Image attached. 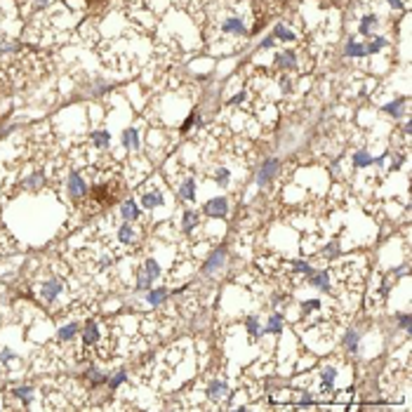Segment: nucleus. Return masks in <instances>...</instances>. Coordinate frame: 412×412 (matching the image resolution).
<instances>
[{"mask_svg":"<svg viewBox=\"0 0 412 412\" xmlns=\"http://www.w3.org/2000/svg\"><path fill=\"white\" fill-rule=\"evenodd\" d=\"M228 393V386L224 379H212L210 384H207V398H212V401H224Z\"/></svg>","mask_w":412,"mask_h":412,"instance_id":"nucleus-7","label":"nucleus"},{"mask_svg":"<svg viewBox=\"0 0 412 412\" xmlns=\"http://www.w3.org/2000/svg\"><path fill=\"white\" fill-rule=\"evenodd\" d=\"M118 238H120V243H125V245H132L137 234H134V228L130 226V224H125V226L118 228Z\"/></svg>","mask_w":412,"mask_h":412,"instance_id":"nucleus-15","label":"nucleus"},{"mask_svg":"<svg viewBox=\"0 0 412 412\" xmlns=\"http://www.w3.org/2000/svg\"><path fill=\"white\" fill-rule=\"evenodd\" d=\"M123 382H125V372H118L116 377L111 379V389H116V386H120V384H123Z\"/></svg>","mask_w":412,"mask_h":412,"instance_id":"nucleus-34","label":"nucleus"},{"mask_svg":"<svg viewBox=\"0 0 412 412\" xmlns=\"http://www.w3.org/2000/svg\"><path fill=\"white\" fill-rule=\"evenodd\" d=\"M62 292H64V283L59 278H50L40 285V297H43L47 304H55L57 297L62 295Z\"/></svg>","mask_w":412,"mask_h":412,"instance_id":"nucleus-2","label":"nucleus"},{"mask_svg":"<svg viewBox=\"0 0 412 412\" xmlns=\"http://www.w3.org/2000/svg\"><path fill=\"white\" fill-rule=\"evenodd\" d=\"M407 325H410V318H407V316H401V328H407Z\"/></svg>","mask_w":412,"mask_h":412,"instance_id":"nucleus-35","label":"nucleus"},{"mask_svg":"<svg viewBox=\"0 0 412 412\" xmlns=\"http://www.w3.org/2000/svg\"><path fill=\"white\" fill-rule=\"evenodd\" d=\"M276 38H283V40H295V33H290L288 28L278 26V28H276Z\"/></svg>","mask_w":412,"mask_h":412,"instance_id":"nucleus-31","label":"nucleus"},{"mask_svg":"<svg viewBox=\"0 0 412 412\" xmlns=\"http://www.w3.org/2000/svg\"><path fill=\"white\" fill-rule=\"evenodd\" d=\"M158 273H160V268H158L156 259H146L144 268H141V273H139V280H137V288H139V290L151 288L153 278H158Z\"/></svg>","mask_w":412,"mask_h":412,"instance_id":"nucleus-3","label":"nucleus"},{"mask_svg":"<svg viewBox=\"0 0 412 412\" xmlns=\"http://www.w3.org/2000/svg\"><path fill=\"white\" fill-rule=\"evenodd\" d=\"M344 346L351 351V353H356L358 351V332L356 330H349V332L344 334Z\"/></svg>","mask_w":412,"mask_h":412,"instance_id":"nucleus-20","label":"nucleus"},{"mask_svg":"<svg viewBox=\"0 0 412 412\" xmlns=\"http://www.w3.org/2000/svg\"><path fill=\"white\" fill-rule=\"evenodd\" d=\"M179 195H182V198H184V201H193V198H195V182H193V179H186V182H184V184H182V191H179Z\"/></svg>","mask_w":412,"mask_h":412,"instance_id":"nucleus-17","label":"nucleus"},{"mask_svg":"<svg viewBox=\"0 0 412 412\" xmlns=\"http://www.w3.org/2000/svg\"><path fill=\"white\" fill-rule=\"evenodd\" d=\"M92 141H95V146H106V144H109V134H106V132H95Z\"/></svg>","mask_w":412,"mask_h":412,"instance_id":"nucleus-28","label":"nucleus"},{"mask_svg":"<svg viewBox=\"0 0 412 412\" xmlns=\"http://www.w3.org/2000/svg\"><path fill=\"white\" fill-rule=\"evenodd\" d=\"M389 5L391 7H403V3H401V0H389Z\"/></svg>","mask_w":412,"mask_h":412,"instance_id":"nucleus-36","label":"nucleus"},{"mask_svg":"<svg viewBox=\"0 0 412 412\" xmlns=\"http://www.w3.org/2000/svg\"><path fill=\"white\" fill-rule=\"evenodd\" d=\"M31 393H33V391L28 389V386H24V389H14V396H17V398H22L24 403H28V401H31V398H28V396H31Z\"/></svg>","mask_w":412,"mask_h":412,"instance_id":"nucleus-30","label":"nucleus"},{"mask_svg":"<svg viewBox=\"0 0 412 412\" xmlns=\"http://www.w3.org/2000/svg\"><path fill=\"white\" fill-rule=\"evenodd\" d=\"M120 198V182L113 184V179H101L97 182L95 189H92V203H89V210L99 212L101 207H109Z\"/></svg>","mask_w":412,"mask_h":412,"instance_id":"nucleus-1","label":"nucleus"},{"mask_svg":"<svg viewBox=\"0 0 412 412\" xmlns=\"http://www.w3.org/2000/svg\"><path fill=\"white\" fill-rule=\"evenodd\" d=\"M403 104H405V97H401V99H398V101H393V104H389V106H386V109H384V111L396 113V118H398V116H401V106H403Z\"/></svg>","mask_w":412,"mask_h":412,"instance_id":"nucleus-26","label":"nucleus"},{"mask_svg":"<svg viewBox=\"0 0 412 412\" xmlns=\"http://www.w3.org/2000/svg\"><path fill=\"white\" fill-rule=\"evenodd\" d=\"M377 24H379V19L370 14V17H365V19H363V22H361V26H358V31H361L363 35H368L370 31H372L374 26H377Z\"/></svg>","mask_w":412,"mask_h":412,"instance_id":"nucleus-22","label":"nucleus"},{"mask_svg":"<svg viewBox=\"0 0 412 412\" xmlns=\"http://www.w3.org/2000/svg\"><path fill=\"white\" fill-rule=\"evenodd\" d=\"M76 332H78V323H68L66 328H62L57 332V342H59V344H68V342L76 337Z\"/></svg>","mask_w":412,"mask_h":412,"instance_id":"nucleus-11","label":"nucleus"},{"mask_svg":"<svg viewBox=\"0 0 412 412\" xmlns=\"http://www.w3.org/2000/svg\"><path fill=\"white\" fill-rule=\"evenodd\" d=\"M276 64H278L280 68H292L295 66V52H280L278 57H276Z\"/></svg>","mask_w":412,"mask_h":412,"instance_id":"nucleus-18","label":"nucleus"},{"mask_svg":"<svg viewBox=\"0 0 412 412\" xmlns=\"http://www.w3.org/2000/svg\"><path fill=\"white\" fill-rule=\"evenodd\" d=\"M353 163H356V167H368L370 163H372V158H370L365 151H358L356 156H353Z\"/></svg>","mask_w":412,"mask_h":412,"instance_id":"nucleus-24","label":"nucleus"},{"mask_svg":"<svg viewBox=\"0 0 412 412\" xmlns=\"http://www.w3.org/2000/svg\"><path fill=\"white\" fill-rule=\"evenodd\" d=\"M276 170H278V160H266V165L262 167V172H259V177H257V184L264 186L268 179L276 174Z\"/></svg>","mask_w":412,"mask_h":412,"instance_id":"nucleus-10","label":"nucleus"},{"mask_svg":"<svg viewBox=\"0 0 412 412\" xmlns=\"http://www.w3.org/2000/svg\"><path fill=\"white\" fill-rule=\"evenodd\" d=\"M195 224H198V214H195V210H186L184 212V222H182V228L189 234V231H193L195 228Z\"/></svg>","mask_w":412,"mask_h":412,"instance_id":"nucleus-19","label":"nucleus"},{"mask_svg":"<svg viewBox=\"0 0 412 412\" xmlns=\"http://www.w3.org/2000/svg\"><path fill=\"white\" fill-rule=\"evenodd\" d=\"M68 191H71V198L76 203L83 201L85 195H87V186H85V179L80 172H73L71 179H68Z\"/></svg>","mask_w":412,"mask_h":412,"instance_id":"nucleus-5","label":"nucleus"},{"mask_svg":"<svg viewBox=\"0 0 412 412\" xmlns=\"http://www.w3.org/2000/svg\"><path fill=\"white\" fill-rule=\"evenodd\" d=\"M313 309H320V299H309V301H304V307H301V313H309V311H313Z\"/></svg>","mask_w":412,"mask_h":412,"instance_id":"nucleus-29","label":"nucleus"},{"mask_svg":"<svg viewBox=\"0 0 412 412\" xmlns=\"http://www.w3.org/2000/svg\"><path fill=\"white\" fill-rule=\"evenodd\" d=\"M224 262H226V250H224V247H219V250H214L210 257H207L205 266H203V273L212 276L214 271H219V268L224 266Z\"/></svg>","mask_w":412,"mask_h":412,"instance_id":"nucleus-6","label":"nucleus"},{"mask_svg":"<svg viewBox=\"0 0 412 412\" xmlns=\"http://www.w3.org/2000/svg\"><path fill=\"white\" fill-rule=\"evenodd\" d=\"M214 179H217V184H219V186H226V184H228V172H226V170H217Z\"/></svg>","mask_w":412,"mask_h":412,"instance_id":"nucleus-32","label":"nucleus"},{"mask_svg":"<svg viewBox=\"0 0 412 412\" xmlns=\"http://www.w3.org/2000/svg\"><path fill=\"white\" fill-rule=\"evenodd\" d=\"M264 332L280 334V332H283V318H280V316H271V320H268V325L264 328Z\"/></svg>","mask_w":412,"mask_h":412,"instance_id":"nucleus-21","label":"nucleus"},{"mask_svg":"<svg viewBox=\"0 0 412 412\" xmlns=\"http://www.w3.org/2000/svg\"><path fill=\"white\" fill-rule=\"evenodd\" d=\"M123 141H125V146H132V149H137V144H139V141H137V132H134V130H128V132H125V137H123Z\"/></svg>","mask_w":412,"mask_h":412,"instance_id":"nucleus-25","label":"nucleus"},{"mask_svg":"<svg viewBox=\"0 0 412 412\" xmlns=\"http://www.w3.org/2000/svg\"><path fill=\"white\" fill-rule=\"evenodd\" d=\"M120 214H123V219H128V222H134V219L139 217L137 203H134V201H125V203H123V210H120Z\"/></svg>","mask_w":412,"mask_h":412,"instance_id":"nucleus-13","label":"nucleus"},{"mask_svg":"<svg viewBox=\"0 0 412 412\" xmlns=\"http://www.w3.org/2000/svg\"><path fill=\"white\" fill-rule=\"evenodd\" d=\"M245 323H247V330H250L252 334H257V330H259V325H257V318H255V316H250V318L245 320Z\"/></svg>","mask_w":412,"mask_h":412,"instance_id":"nucleus-33","label":"nucleus"},{"mask_svg":"<svg viewBox=\"0 0 412 412\" xmlns=\"http://www.w3.org/2000/svg\"><path fill=\"white\" fill-rule=\"evenodd\" d=\"M313 288H323V290H328V271H323L320 276H316V278H313Z\"/></svg>","mask_w":412,"mask_h":412,"instance_id":"nucleus-27","label":"nucleus"},{"mask_svg":"<svg viewBox=\"0 0 412 412\" xmlns=\"http://www.w3.org/2000/svg\"><path fill=\"white\" fill-rule=\"evenodd\" d=\"M334 377H337V368H332V365H325V368L320 370V389H323V391L332 389Z\"/></svg>","mask_w":412,"mask_h":412,"instance_id":"nucleus-9","label":"nucleus"},{"mask_svg":"<svg viewBox=\"0 0 412 412\" xmlns=\"http://www.w3.org/2000/svg\"><path fill=\"white\" fill-rule=\"evenodd\" d=\"M141 203H144L146 210H153V207L163 205V193H160V191H151V193H144Z\"/></svg>","mask_w":412,"mask_h":412,"instance_id":"nucleus-12","label":"nucleus"},{"mask_svg":"<svg viewBox=\"0 0 412 412\" xmlns=\"http://www.w3.org/2000/svg\"><path fill=\"white\" fill-rule=\"evenodd\" d=\"M224 31H226V33L243 35L245 33V24L240 22V19H226V22H224Z\"/></svg>","mask_w":412,"mask_h":412,"instance_id":"nucleus-14","label":"nucleus"},{"mask_svg":"<svg viewBox=\"0 0 412 412\" xmlns=\"http://www.w3.org/2000/svg\"><path fill=\"white\" fill-rule=\"evenodd\" d=\"M167 297V290L165 288H158V290H151L149 295H146V301L149 304H153V307H158V304H163Z\"/></svg>","mask_w":412,"mask_h":412,"instance_id":"nucleus-16","label":"nucleus"},{"mask_svg":"<svg viewBox=\"0 0 412 412\" xmlns=\"http://www.w3.org/2000/svg\"><path fill=\"white\" fill-rule=\"evenodd\" d=\"M97 342H99V328H97L95 320H89L87 325H85V332H83V344L87 346H95Z\"/></svg>","mask_w":412,"mask_h":412,"instance_id":"nucleus-8","label":"nucleus"},{"mask_svg":"<svg viewBox=\"0 0 412 412\" xmlns=\"http://www.w3.org/2000/svg\"><path fill=\"white\" fill-rule=\"evenodd\" d=\"M45 184V174L43 172H33V174H31V177H28L26 179V189H40V186H43Z\"/></svg>","mask_w":412,"mask_h":412,"instance_id":"nucleus-23","label":"nucleus"},{"mask_svg":"<svg viewBox=\"0 0 412 412\" xmlns=\"http://www.w3.org/2000/svg\"><path fill=\"white\" fill-rule=\"evenodd\" d=\"M203 212H205L207 217L224 219V217H226V212H228L226 198H212V201H207L205 205H203Z\"/></svg>","mask_w":412,"mask_h":412,"instance_id":"nucleus-4","label":"nucleus"}]
</instances>
